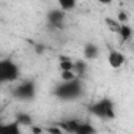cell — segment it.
<instances>
[{
    "label": "cell",
    "instance_id": "cell-14",
    "mask_svg": "<svg viewBox=\"0 0 134 134\" xmlns=\"http://www.w3.org/2000/svg\"><path fill=\"white\" fill-rule=\"evenodd\" d=\"M58 8L65 13H68V11H73L76 8V2L74 0H60L58 2Z\"/></svg>",
    "mask_w": 134,
    "mask_h": 134
},
{
    "label": "cell",
    "instance_id": "cell-10",
    "mask_svg": "<svg viewBox=\"0 0 134 134\" xmlns=\"http://www.w3.org/2000/svg\"><path fill=\"white\" fill-rule=\"evenodd\" d=\"M58 68L62 71H73L74 70V60L70 58L68 55H60L58 57Z\"/></svg>",
    "mask_w": 134,
    "mask_h": 134
},
{
    "label": "cell",
    "instance_id": "cell-9",
    "mask_svg": "<svg viewBox=\"0 0 134 134\" xmlns=\"http://www.w3.org/2000/svg\"><path fill=\"white\" fill-rule=\"evenodd\" d=\"M73 71L76 73V76H77L79 79H85V74H87V71H88V62L84 60V58L74 60V70H73Z\"/></svg>",
    "mask_w": 134,
    "mask_h": 134
},
{
    "label": "cell",
    "instance_id": "cell-13",
    "mask_svg": "<svg viewBox=\"0 0 134 134\" xmlns=\"http://www.w3.org/2000/svg\"><path fill=\"white\" fill-rule=\"evenodd\" d=\"M132 35H134L132 27H131L129 24H121V27H120V33H118V36L121 38V41H129V40L132 38Z\"/></svg>",
    "mask_w": 134,
    "mask_h": 134
},
{
    "label": "cell",
    "instance_id": "cell-7",
    "mask_svg": "<svg viewBox=\"0 0 134 134\" xmlns=\"http://www.w3.org/2000/svg\"><path fill=\"white\" fill-rule=\"evenodd\" d=\"M98 57H99V47L95 43H87L84 46V60L92 62V60H96Z\"/></svg>",
    "mask_w": 134,
    "mask_h": 134
},
{
    "label": "cell",
    "instance_id": "cell-2",
    "mask_svg": "<svg viewBox=\"0 0 134 134\" xmlns=\"http://www.w3.org/2000/svg\"><path fill=\"white\" fill-rule=\"evenodd\" d=\"M87 112L99 120L110 121V120H115V117H117V104L112 98L104 96V98H99V99L90 103L87 106Z\"/></svg>",
    "mask_w": 134,
    "mask_h": 134
},
{
    "label": "cell",
    "instance_id": "cell-4",
    "mask_svg": "<svg viewBox=\"0 0 134 134\" xmlns=\"http://www.w3.org/2000/svg\"><path fill=\"white\" fill-rule=\"evenodd\" d=\"M21 79V68L11 57H3L0 60V82L13 84Z\"/></svg>",
    "mask_w": 134,
    "mask_h": 134
},
{
    "label": "cell",
    "instance_id": "cell-5",
    "mask_svg": "<svg viewBox=\"0 0 134 134\" xmlns=\"http://www.w3.org/2000/svg\"><path fill=\"white\" fill-rule=\"evenodd\" d=\"M46 21H47V25L51 29H55V30H62L65 27V21H66V13L62 11L60 8H55V10H51L46 13Z\"/></svg>",
    "mask_w": 134,
    "mask_h": 134
},
{
    "label": "cell",
    "instance_id": "cell-11",
    "mask_svg": "<svg viewBox=\"0 0 134 134\" xmlns=\"http://www.w3.org/2000/svg\"><path fill=\"white\" fill-rule=\"evenodd\" d=\"M14 120H16L21 126H29V128L35 126V125H33V118H32V115L27 114V112H18Z\"/></svg>",
    "mask_w": 134,
    "mask_h": 134
},
{
    "label": "cell",
    "instance_id": "cell-12",
    "mask_svg": "<svg viewBox=\"0 0 134 134\" xmlns=\"http://www.w3.org/2000/svg\"><path fill=\"white\" fill-rule=\"evenodd\" d=\"M74 134H98V129L90 121H82Z\"/></svg>",
    "mask_w": 134,
    "mask_h": 134
},
{
    "label": "cell",
    "instance_id": "cell-1",
    "mask_svg": "<svg viewBox=\"0 0 134 134\" xmlns=\"http://www.w3.org/2000/svg\"><path fill=\"white\" fill-rule=\"evenodd\" d=\"M84 92H85V85H84V79H74V81H70V82H60L55 85L52 95L63 101V103H70V101H76L79 98L84 96Z\"/></svg>",
    "mask_w": 134,
    "mask_h": 134
},
{
    "label": "cell",
    "instance_id": "cell-8",
    "mask_svg": "<svg viewBox=\"0 0 134 134\" xmlns=\"http://www.w3.org/2000/svg\"><path fill=\"white\" fill-rule=\"evenodd\" d=\"M21 128L22 126L16 120H13L10 123H3L2 126H0V134H22Z\"/></svg>",
    "mask_w": 134,
    "mask_h": 134
},
{
    "label": "cell",
    "instance_id": "cell-17",
    "mask_svg": "<svg viewBox=\"0 0 134 134\" xmlns=\"http://www.w3.org/2000/svg\"><path fill=\"white\" fill-rule=\"evenodd\" d=\"M118 22L120 24H128V14L125 11H120L118 13Z\"/></svg>",
    "mask_w": 134,
    "mask_h": 134
},
{
    "label": "cell",
    "instance_id": "cell-16",
    "mask_svg": "<svg viewBox=\"0 0 134 134\" xmlns=\"http://www.w3.org/2000/svg\"><path fill=\"white\" fill-rule=\"evenodd\" d=\"M60 77H62V82H70V81L77 79V76H76L74 71H62L60 73Z\"/></svg>",
    "mask_w": 134,
    "mask_h": 134
},
{
    "label": "cell",
    "instance_id": "cell-6",
    "mask_svg": "<svg viewBox=\"0 0 134 134\" xmlns=\"http://www.w3.org/2000/svg\"><path fill=\"white\" fill-rule=\"evenodd\" d=\"M107 63H109L110 68L118 70V68H121V66L126 63V57H125L123 52L115 51V49H110L109 54H107Z\"/></svg>",
    "mask_w": 134,
    "mask_h": 134
},
{
    "label": "cell",
    "instance_id": "cell-15",
    "mask_svg": "<svg viewBox=\"0 0 134 134\" xmlns=\"http://www.w3.org/2000/svg\"><path fill=\"white\" fill-rule=\"evenodd\" d=\"M106 24H107V27H109V30L110 32H114V33H120V27H121V24L118 22V21H115V19H112V18H106Z\"/></svg>",
    "mask_w": 134,
    "mask_h": 134
},
{
    "label": "cell",
    "instance_id": "cell-3",
    "mask_svg": "<svg viewBox=\"0 0 134 134\" xmlns=\"http://www.w3.org/2000/svg\"><path fill=\"white\" fill-rule=\"evenodd\" d=\"M36 92H38V84L35 79H24L21 81L13 90H11V96L18 101H22V103H29V101H33L35 96H36Z\"/></svg>",
    "mask_w": 134,
    "mask_h": 134
}]
</instances>
